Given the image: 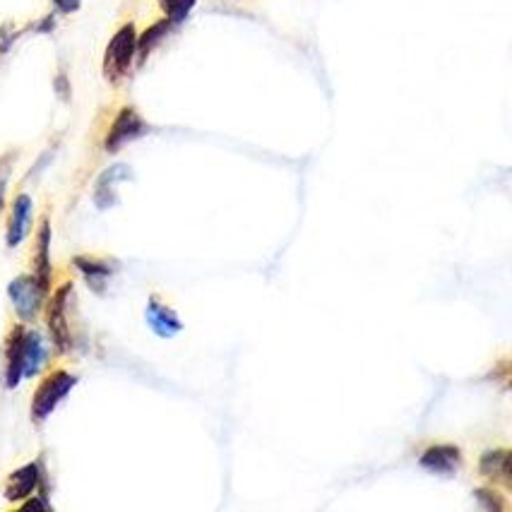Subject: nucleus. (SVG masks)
Segmentation results:
<instances>
[{"label":"nucleus","instance_id":"obj_6","mask_svg":"<svg viewBox=\"0 0 512 512\" xmlns=\"http://www.w3.org/2000/svg\"><path fill=\"white\" fill-rule=\"evenodd\" d=\"M8 296H10V303H13L17 318H20L22 323L29 325V323H34V320H37L41 306H44L46 296H49V294L41 289L37 277L29 272V275L15 277L13 282L8 284Z\"/></svg>","mask_w":512,"mask_h":512},{"label":"nucleus","instance_id":"obj_10","mask_svg":"<svg viewBox=\"0 0 512 512\" xmlns=\"http://www.w3.org/2000/svg\"><path fill=\"white\" fill-rule=\"evenodd\" d=\"M145 318H147V325H150V330L154 332V335L162 337V339L176 337L178 332L183 330V323H181V318H178V313L159 294H152L150 301H147Z\"/></svg>","mask_w":512,"mask_h":512},{"label":"nucleus","instance_id":"obj_14","mask_svg":"<svg viewBox=\"0 0 512 512\" xmlns=\"http://www.w3.org/2000/svg\"><path fill=\"white\" fill-rule=\"evenodd\" d=\"M481 476L510 484V450H488L479 460Z\"/></svg>","mask_w":512,"mask_h":512},{"label":"nucleus","instance_id":"obj_7","mask_svg":"<svg viewBox=\"0 0 512 512\" xmlns=\"http://www.w3.org/2000/svg\"><path fill=\"white\" fill-rule=\"evenodd\" d=\"M32 275L37 277L41 289H44L46 294H51L53 265H51V222H49V214H44V217H41L37 234H34Z\"/></svg>","mask_w":512,"mask_h":512},{"label":"nucleus","instance_id":"obj_16","mask_svg":"<svg viewBox=\"0 0 512 512\" xmlns=\"http://www.w3.org/2000/svg\"><path fill=\"white\" fill-rule=\"evenodd\" d=\"M174 29V25H171L166 17H162V20H157L154 25H150L145 29V32L138 34V61L145 63L147 58H150V53L157 49L162 41L169 37V32Z\"/></svg>","mask_w":512,"mask_h":512},{"label":"nucleus","instance_id":"obj_23","mask_svg":"<svg viewBox=\"0 0 512 512\" xmlns=\"http://www.w3.org/2000/svg\"><path fill=\"white\" fill-rule=\"evenodd\" d=\"M29 29H34V32H37V34H51L53 29H56V15L41 17L39 22H34V25H29Z\"/></svg>","mask_w":512,"mask_h":512},{"label":"nucleus","instance_id":"obj_12","mask_svg":"<svg viewBox=\"0 0 512 512\" xmlns=\"http://www.w3.org/2000/svg\"><path fill=\"white\" fill-rule=\"evenodd\" d=\"M130 178H133V171H130L128 164H113L106 171H101L97 186H94V202H97L99 210H109V207L116 205L118 183L130 181Z\"/></svg>","mask_w":512,"mask_h":512},{"label":"nucleus","instance_id":"obj_9","mask_svg":"<svg viewBox=\"0 0 512 512\" xmlns=\"http://www.w3.org/2000/svg\"><path fill=\"white\" fill-rule=\"evenodd\" d=\"M73 265L82 272L87 287L94 294H104L109 287V279L118 272V260L104 258V255H75Z\"/></svg>","mask_w":512,"mask_h":512},{"label":"nucleus","instance_id":"obj_13","mask_svg":"<svg viewBox=\"0 0 512 512\" xmlns=\"http://www.w3.org/2000/svg\"><path fill=\"white\" fill-rule=\"evenodd\" d=\"M419 464L433 474H452L462 464V452L457 445H431L419 457Z\"/></svg>","mask_w":512,"mask_h":512},{"label":"nucleus","instance_id":"obj_18","mask_svg":"<svg viewBox=\"0 0 512 512\" xmlns=\"http://www.w3.org/2000/svg\"><path fill=\"white\" fill-rule=\"evenodd\" d=\"M20 34H22V29L17 27L13 20H8L0 25V56H5V53L13 49L15 41L20 39Z\"/></svg>","mask_w":512,"mask_h":512},{"label":"nucleus","instance_id":"obj_8","mask_svg":"<svg viewBox=\"0 0 512 512\" xmlns=\"http://www.w3.org/2000/svg\"><path fill=\"white\" fill-rule=\"evenodd\" d=\"M41 481H44V467H41V462L22 464V467L15 469V472L8 476V481H5L3 496L13 505H20L22 500H27L29 496H34V493L39 491Z\"/></svg>","mask_w":512,"mask_h":512},{"label":"nucleus","instance_id":"obj_17","mask_svg":"<svg viewBox=\"0 0 512 512\" xmlns=\"http://www.w3.org/2000/svg\"><path fill=\"white\" fill-rule=\"evenodd\" d=\"M195 3L198 0H159V8H162L166 20L176 27L181 22H186V17L193 13Z\"/></svg>","mask_w":512,"mask_h":512},{"label":"nucleus","instance_id":"obj_11","mask_svg":"<svg viewBox=\"0 0 512 512\" xmlns=\"http://www.w3.org/2000/svg\"><path fill=\"white\" fill-rule=\"evenodd\" d=\"M32 205L34 202L27 193H17L13 198L8 229H5V243H8V248H17L22 241H25L29 222H32Z\"/></svg>","mask_w":512,"mask_h":512},{"label":"nucleus","instance_id":"obj_19","mask_svg":"<svg viewBox=\"0 0 512 512\" xmlns=\"http://www.w3.org/2000/svg\"><path fill=\"white\" fill-rule=\"evenodd\" d=\"M13 159L15 154H5L0 159V212L5 210V198H8V181H10V171H13Z\"/></svg>","mask_w":512,"mask_h":512},{"label":"nucleus","instance_id":"obj_2","mask_svg":"<svg viewBox=\"0 0 512 512\" xmlns=\"http://www.w3.org/2000/svg\"><path fill=\"white\" fill-rule=\"evenodd\" d=\"M75 385L77 378L73 373L65 371V368H51V371L41 378V383L32 395V404H29V414H32L34 424H44Z\"/></svg>","mask_w":512,"mask_h":512},{"label":"nucleus","instance_id":"obj_1","mask_svg":"<svg viewBox=\"0 0 512 512\" xmlns=\"http://www.w3.org/2000/svg\"><path fill=\"white\" fill-rule=\"evenodd\" d=\"M138 61V27L135 22H125L116 29L104 51V77L109 85H121L125 77L133 70V63Z\"/></svg>","mask_w":512,"mask_h":512},{"label":"nucleus","instance_id":"obj_22","mask_svg":"<svg viewBox=\"0 0 512 512\" xmlns=\"http://www.w3.org/2000/svg\"><path fill=\"white\" fill-rule=\"evenodd\" d=\"M53 87H56V94L61 101H70V80L65 73H58L56 80H53Z\"/></svg>","mask_w":512,"mask_h":512},{"label":"nucleus","instance_id":"obj_5","mask_svg":"<svg viewBox=\"0 0 512 512\" xmlns=\"http://www.w3.org/2000/svg\"><path fill=\"white\" fill-rule=\"evenodd\" d=\"M150 133V125H147L145 118L140 116V111L135 106H123L121 111L116 113L109 130H106L104 138V150L109 154L121 152L125 145L140 140L142 135Z\"/></svg>","mask_w":512,"mask_h":512},{"label":"nucleus","instance_id":"obj_3","mask_svg":"<svg viewBox=\"0 0 512 512\" xmlns=\"http://www.w3.org/2000/svg\"><path fill=\"white\" fill-rule=\"evenodd\" d=\"M70 301H73V282H63L46 303V325H49L51 342L61 354L73 349V330H70Z\"/></svg>","mask_w":512,"mask_h":512},{"label":"nucleus","instance_id":"obj_21","mask_svg":"<svg viewBox=\"0 0 512 512\" xmlns=\"http://www.w3.org/2000/svg\"><path fill=\"white\" fill-rule=\"evenodd\" d=\"M58 15H73L82 8V0H51Z\"/></svg>","mask_w":512,"mask_h":512},{"label":"nucleus","instance_id":"obj_15","mask_svg":"<svg viewBox=\"0 0 512 512\" xmlns=\"http://www.w3.org/2000/svg\"><path fill=\"white\" fill-rule=\"evenodd\" d=\"M46 344L44 337L39 335L37 330H29L27 327V335H25V378H34L46 363Z\"/></svg>","mask_w":512,"mask_h":512},{"label":"nucleus","instance_id":"obj_20","mask_svg":"<svg viewBox=\"0 0 512 512\" xmlns=\"http://www.w3.org/2000/svg\"><path fill=\"white\" fill-rule=\"evenodd\" d=\"M476 498L481 500V503L486 505V510H505V503L503 500L498 498V493L496 491H488V488H479V491H476Z\"/></svg>","mask_w":512,"mask_h":512},{"label":"nucleus","instance_id":"obj_4","mask_svg":"<svg viewBox=\"0 0 512 512\" xmlns=\"http://www.w3.org/2000/svg\"><path fill=\"white\" fill-rule=\"evenodd\" d=\"M27 323H13L3 339V388L15 390L25 380Z\"/></svg>","mask_w":512,"mask_h":512}]
</instances>
